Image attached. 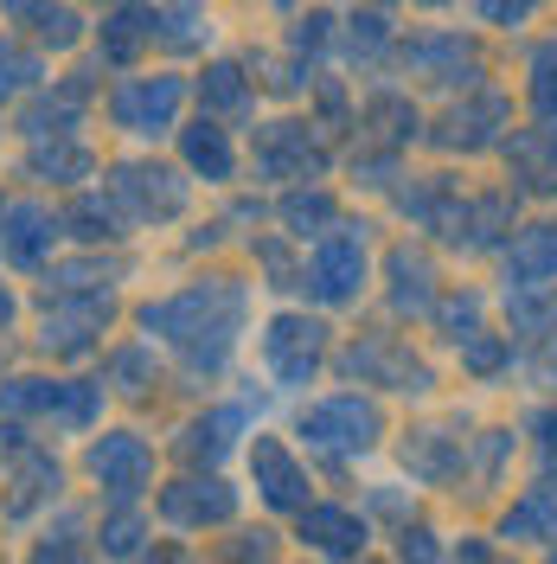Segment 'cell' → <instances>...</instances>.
Returning a JSON list of instances; mask_svg holds the SVG:
<instances>
[{
    "label": "cell",
    "instance_id": "52",
    "mask_svg": "<svg viewBox=\"0 0 557 564\" xmlns=\"http://www.w3.org/2000/svg\"><path fill=\"white\" fill-rule=\"evenodd\" d=\"M417 7H443V0H417Z\"/></svg>",
    "mask_w": 557,
    "mask_h": 564
},
{
    "label": "cell",
    "instance_id": "15",
    "mask_svg": "<svg viewBox=\"0 0 557 564\" xmlns=\"http://www.w3.org/2000/svg\"><path fill=\"white\" fill-rule=\"evenodd\" d=\"M404 65L417 77H429V84H474L481 77V52L461 33H417L404 45Z\"/></svg>",
    "mask_w": 557,
    "mask_h": 564
},
{
    "label": "cell",
    "instance_id": "29",
    "mask_svg": "<svg viewBox=\"0 0 557 564\" xmlns=\"http://www.w3.org/2000/svg\"><path fill=\"white\" fill-rule=\"evenodd\" d=\"M365 129H372L384 148H404V141H417V109L404 104V97H372V104H365Z\"/></svg>",
    "mask_w": 557,
    "mask_h": 564
},
{
    "label": "cell",
    "instance_id": "38",
    "mask_svg": "<svg viewBox=\"0 0 557 564\" xmlns=\"http://www.w3.org/2000/svg\"><path fill=\"white\" fill-rule=\"evenodd\" d=\"M538 7H545V0H474V13H481L488 26H506V33H513V26H532Z\"/></svg>",
    "mask_w": 557,
    "mask_h": 564
},
{
    "label": "cell",
    "instance_id": "24",
    "mask_svg": "<svg viewBox=\"0 0 557 564\" xmlns=\"http://www.w3.org/2000/svg\"><path fill=\"white\" fill-rule=\"evenodd\" d=\"M506 539L532 545V539H557V481H538L520 507L506 513Z\"/></svg>",
    "mask_w": 557,
    "mask_h": 564
},
{
    "label": "cell",
    "instance_id": "19",
    "mask_svg": "<svg viewBox=\"0 0 557 564\" xmlns=\"http://www.w3.org/2000/svg\"><path fill=\"white\" fill-rule=\"evenodd\" d=\"M141 45H154V7L122 0V7L103 20V58H109V65H135Z\"/></svg>",
    "mask_w": 557,
    "mask_h": 564
},
{
    "label": "cell",
    "instance_id": "40",
    "mask_svg": "<svg viewBox=\"0 0 557 564\" xmlns=\"http://www.w3.org/2000/svg\"><path fill=\"white\" fill-rule=\"evenodd\" d=\"M77 26H84V20H77L70 7H45V13H39V45L65 52V45H77Z\"/></svg>",
    "mask_w": 557,
    "mask_h": 564
},
{
    "label": "cell",
    "instance_id": "50",
    "mask_svg": "<svg viewBox=\"0 0 557 564\" xmlns=\"http://www.w3.org/2000/svg\"><path fill=\"white\" fill-rule=\"evenodd\" d=\"M7 321H13V289L0 282V327H7Z\"/></svg>",
    "mask_w": 557,
    "mask_h": 564
},
{
    "label": "cell",
    "instance_id": "20",
    "mask_svg": "<svg viewBox=\"0 0 557 564\" xmlns=\"http://www.w3.org/2000/svg\"><path fill=\"white\" fill-rule=\"evenodd\" d=\"M506 321H513V334H525V340L557 334V282H513L506 289Z\"/></svg>",
    "mask_w": 557,
    "mask_h": 564
},
{
    "label": "cell",
    "instance_id": "31",
    "mask_svg": "<svg viewBox=\"0 0 557 564\" xmlns=\"http://www.w3.org/2000/svg\"><path fill=\"white\" fill-rule=\"evenodd\" d=\"M65 225H77L84 245H109V238H122V231H116V225H122V218H116V199H97V193H84V199L65 212Z\"/></svg>",
    "mask_w": 557,
    "mask_h": 564
},
{
    "label": "cell",
    "instance_id": "48",
    "mask_svg": "<svg viewBox=\"0 0 557 564\" xmlns=\"http://www.w3.org/2000/svg\"><path fill=\"white\" fill-rule=\"evenodd\" d=\"M455 564H493V552L481 545V539H461V552H455Z\"/></svg>",
    "mask_w": 557,
    "mask_h": 564
},
{
    "label": "cell",
    "instance_id": "45",
    "mask_svg": "<svg viewBox=\"0 0 557 564\" xmlns=\"http://www.w3.org/2000/svg\"><path fill=\"white\" fill-rule=\"evenodd\" d=\"M33 564H84V539H45Z\"/></svg>",
    "mask_w": 557,
    "mask_h": 564
},
{
    "label": "cell",
    "instance_id": "43",
    "mask_svg": "<svg viewBox=\"0 0 557 564\" xmlns=\"http://www.w3.org/2000/svg\"><path fill=\"white\" fill-rule=\"evenodd\" d=\"M225 564H270V532H238Z\"/></svg>",
    "mask_w": 557,
    "mask_h": 564
},
{
    "label": "cell",
    "instance_id": "17",
    "mask_svg": "<svg viewBox=\"0 0 557 564\" xmlns=\"http://www.w3.org/2000/svg\"><path fill=\"white\" fill-rule=\"evenodd\" d=\"M384 276H391V308L397 315H429V302H436V263H429V250L397 245L391 263H384Z\"/></svg>",
    "mask_w": 557,
    "mask_h": 564
},
{
    "label": "cell",
    "instance_id": "7",
    "mask_svg": "<svg viewBox=\"0 0 557 564\" xmlns=\"http://www.w3.org/2000/svg\"><path fill=\"white\" fill-rule=\"evenodd\" d=\"M256 174L263 180H314L327 174V141L308 122H263L256 129Z\"/></svg>",
    "mask_w": 557,
    "mask_h": 564
},
{
    "label": "cell",
    "instance_id": "34",
    "mask_svg": "<svg viewBox=\"0 0 557 564\" xmlns=\"http://www.w3.org/2000/svg\"><path fill=\"white\" fill-rule=\"evenodd\" d=\"M404 462L417 468L423 481H443V475L455 468V449H449V436H436V430H423V436H411V443H404Z\"/></svg>",
    "mask_w": 557,
    "mask_h": 564
},
{
    "label": "cell",
    "instance_id": "2",
    "mask_svg": "<svg viewBox=\"0 0 557 564\" xmlns=\"http://www.w3.org/2000/svg\"><path fill=\"white\" fill-rule=\"evenodd\" d=\"M365 276H372V250H365V225H334L314 238V257L302 282L320 308H347L365 295Z\"/></svg>",
    "mask_w": 557,
    "mask_h": 564
},
{
    "label": "cell",
    "instance_id": "18",
    "mask_svg": "<svg viewBox=\"0 0 557 564\" xmlns=\"http://www.w3.org/2000/svg\"><path fill=\"white\" fill-rule=\"evenodd\" d=\"M179 154H186V167L206 174L211 186H225V180L238 174V148H231V135H225L218 122H193V129H179Z\"/></svg>",
    "mask_w": 557,
    "mask_h": 564
},
{
    "label": "cell",
    "instance_id": "35",
    "mask_svg": "<svg viewBox=\"0 0 557 564\" xmlns=\"http://www.w3.org/2000/svg\"><path fill=\"white\" fill-rule=\"evenodd\" d=\"M532 116L557 129V45H545L538 58H532Z\"/></svg>",
    "mask_w": 557,
    "mask_h": 564
},
{
    "label": "cell",
    "instance_id": "1",
    "mask_svg": "<svg viewBox=\"0 0 557 564\" xmlns=\"http://www.w3.org/2000/svg\"><path fill=\"white\" fill-rule=\"evenodd\" d=\"M244 308H250L244 282L206 276V282H193V289H179V295H167V302H148L141 327L154 340L186 352L193 372H218L231 359V347H238V334H244Z\"/></svg>",
    "mask_w": 557,
    "mask_h": 564
},
{
    "label": "cell",
    "instance_id": "28",
    "mask_svg": "<svg viewBox=\"0 0 557 564\" xmlns=\"http://www.w3.org/2000/svg\"><path fill=\"white\" fill-rule=\"evenodd\" d=\"M282 225H288L295 238H308V231L320 238V231L340 225V212H334V199H327L320 186H308V193H288V199H282Z\"/></svg>",
    "mask_w": 557,
    "mask_h": 564
},
{
    "label": "cell",
    "instance_id": "25",
    "mask_svg": "<svg viewBox=\"0 0 557 564\" xmlns=\"http://www.w3.org/2000/svg\"><path fill=\"white\" fill-rule=\"evenodd\" d=\"M26 167H33L39 180H90V167H97V154L84 148V141H33V154H26Z\"/></svg>",
    "mask_w": 557,
    "mask_h": 564
},
{
    "label": "cell",
    "instance_id": "33",
    "mask_svg": "<svg viewBox=\"0 0 557 564\" xmlns=\"http://www.w3.org/2000/svg\"><path fill=\"white\" fill-rule=\"evenodd\" d=\"M39 84V58L26 45H13V39H0V104H13V97H26Z\"/></svg>",
    "mask_w": 557,
    "mask_h": 564
},
{
    "label": "cell",
    "instance_id": "41",
    "mask_svg": "<svg viewBox=\"0 0 557 564\" xmlns=\"http://www.w3.org/2000/svg\"><path fill=\"white\" fill-rule=\"evenodd\" d=\"M474 321H481V295H449V302H443V327H449V340H468Z\"/></svg>",
    "mask_w": 557,
    "mask_h": 564
},
{
    "label": "cell",
    "instance_id": "36",
    "mask_svg": "<svg viewBox=\"0 0 557 564\" xmlns=\"http://www.w3.org/2000/svg\"><path fill=\"white\" fill-rule=\"evenodd\" d=\"M391 45V20L384 13H352L347 20V58H379Z\"/></svg>",
    "mask_w": 557,
    "mask_h": 564
},
{
    "label": "cell",
    "instance_id": "47",
    "mask_svg": "<svg viewBox=\"0 0 557 564\" xmlns=\"http://www.w3.org/2000/svg\"><path fill=\"white\" fill-rule=\"evenodd\" d=\"M45 7H52V0H0L7 20H33V13H45Z\"/></svg>",
    "mask_w": 557,
    "mask_h": 564
},
{
    "label": "cell",
    "instance_id": "10",
    "mask_svg": "<svg viewBox=\"0 0 557 564\" xmlns=\"http://www.w3.org/2000/svg\"><path fill=\"white\" fill-rule=\"evenodd\" d=\"M347 372L365 386H391V391H429V366L404 347L397 334H372L347 352Z\"/></svg>",
    "mask_w": 557,
    "mask_h": 564
},
{
    "label": "cell",
    "instance_id": "4",
    "mask_svg": "<svg viewBox=\"0 0 557 564\" xmlns=\"http://www.w3.org/2000/svg\"><path fill=\"white\" fill-rule=\"evenodd\" d=\"M379 404L372 398H359V391H340V398H320L308 417H302V436H308L314 449H327V456H365L372 443H379Z\"/></svg>",
    "mask_w": 557,
    "mask_h": 564
},
{
    "label": "cell",
    "instance_id": "37",
    "mask_svg": "<svg viewBox=\"0 0 557 564\" xmlns=\"http://www.w3.org/2000/svg\"><path fill=\"white\" fill-rule=\"evenodd\" d=\"M506 359H513V347H506L500 334H468V340H461V366H468V372H500Z\"/></svg>",
    "mask_w": 557,
    "mask_h": 564
},
{
    "label": "cell",
    "instance_id": "5",
    "mask_svg": "<svg viewBox=\"0 0 557 564\" xmlns=\"http://www.w3.org/2000/svg\"><path fill=\"white\" fill-rule=\"evenodd\" d=\"M109 199L141 225H167V218L186 212V180L174 167H161V161H122L116 180H109Z\"/></svg>",
    "mask_w": 557,
    "mask_h": 564
},
{
    "label": "cell",
    "instance_id": "9",
    "mask_svg": "<svg viewBox=\"0 0 557 564\" xmlns=\"http://www.w3.org/2000/svg\"><path fill=\"white\" fill-rule=\"evenodd\" d=\"M513 122V104L500 97V90H474L468 104H455L443 122H436V148H449V154H481L500 141V129Z\"/></svg>",
    "mask_w": 557,
    "mask_h": 564
},
{
    "label": "cell",
    "instance_id": "26",
    "mask_svg": "<svg viewBox=\"0 0 557 564\" xmlns=\"http://www.w3.org/2000/svg\"><path fill=\"white\" fill-rule=\"evenodd\" d=\"M52 494H58V462L26 449V456H20V481L7 494V513H33L39 500H52Z\"/></svg>",
    "mask_w": 557,
    "mask_h": 564
},
{
    "label": "cell",
    "instance_id": "6",
    "mask_svg": "<svg viewBox=\"0 0 557 564\" xmlns=\"http://www.w3.org/2000/svg\"><path fill=\"white\" fill-rule=\"evenodd\" d=\"M327 359V327L314 315H276L263 327V366L276 372V386H308Z\"/></svg>",
    "mask_w": 557,
    "mask_h": 564
},
{
    "label": "cell",
    "instance_id": "30",
    "mask_svg": "<svg viewBox=\"0 0 557 564\" xmlns=\"http://www.w3.org/2000/svg\"><path fill=\"white\" fill-rule=\"evenodd\" d=\"M199 104L218 109V116H238V109H250V84L238 65H206V77H199Z\"/></svg>",
    "mask_w": 557,
    "mask_h": 564
},
{
    "label": "cell",
    "instance_id": "3",
    "mask_svg": "<svg viewBox=\"0 0 557 564\" xmlns=\"http://www.w3.org/2000/svg\"><path fill=\"white\" fill-rule=\"evenodd\" d=\"M179 104H186V77L179 70L122 77L109 90V122L122 135H167V129H179Z\"/></svg>",
    "mask_w": 557,
    "mask_h": 564
},
{
    "label": "cell",
    "instance_id": "49",
    "mask_svg": "<svg viewBox=\"0 0 557 564\" xmlns=\"http://www.w3.org/2000/svg\"><path fill=\"white\" fill-rule=\"evenodd\" d=\"M538 430H545V462H557V417H538Z\"/></svg>",
    "mask_w": 557,
    "mask_h": 564
},
{
    "label": "cell",
    "instance_id": "22",
    "mask_svg": "<svg viewBox=\"0 0 557 564\" xmlns=\"http://www.w3.org/2000/svg\"><path fill=\"white\" fill-rule=\"evenodd\" d=\"M154 39L167 52H199V45H211V13L199 0H167V7H154Z\"/></svg>",
    "mask_w": 557,
    "mask_h": 564
},
{
    "label": "cell",
    "instance_id": "21",
    "mask_svg": "<svg viewBox=\"0 0 557 564\" xmlns=\"http://www.w3.org/2000/svg\"><path fill=\"white\" fill-rule=\"evenodd\" d=\"M513 218H520V199L513 193H488V199H468V212H461V238L455 245L468 250H493L506 231H513Z\"/></svg>",
    "mask_w": 557,
    "mask_h": 564
},
{
    "label": "cell",
    "instance_id": "14",
    "mask_svg": "<svg viewBox=\"0 0 557 564\" xmlns=\"http://www.w3.org/2000/svg\"><path fill=\"white\" fill-rule=\"evenodd\" d=\"M0 250H7V263H20V270H39L52 245H58V225L65 218H52V212L39 206V199H13V206H0Z\"/></svg>",
    "mask_w": 557,
    "mask_h": 564
},
{
    "label": "cell",
    "instance_id": "51",
    "mask_svg": "<svg viewBox=\"0 0 557 564\" xmlns=\"http://www.w3.org/2000/svg\"><path fill=\"white\" fill-rule=\"evenodd\" d=\"M154 564H186V558H179V552H161V558H154Z\"/></svg>",
    "mask_w": 557,
    "mask_h": 564
},
{
    "label": "cell",
    "instance_id": "44",
    "mask_svg": "<svg viewBox=\"0 0 557 564\" xmlns=\"http://www.w3.org/2000/svg\"><path fill=\"white\" fill-rule=\"evenodd\" d=\"M397 558H404V564H443V552H436V532H411V527H404V545H397Z\"/></svg>",
    "mask_w": 557,
    "mask_h": 564
},
{
    "label": "cell",
    "instance_id": "32",
    "mask_svg": "<svg viewBox=\"0 0 557 564\" xmlns=\"http://www.w3.org/2000/svg\"><path fill=\"white\" fill-rule=\"evenodd\" d=\"M238 423H244L238 411H211L206 423H193V430H186V443H179V449H186L193 462H199V456L218 462L225 449H231V430H238Z\"/></svg>",
    "mask_w": 557,
    "mask_h": 564
},
{
    "label": "cell",
    "instance_id": "27",
    "mask_svg": "<svg viewBox=\"0 0 557 564\" xmlns=\"http://www.w3.org/2000/svg\"><path fill=\"white\" fill-rule=\"evenodd\" d=\"M58 391H65V379H7L0 386V411L7 417H52Z\"/></svg>",
    "mask_w": 557,
    "mask_h": 564
},
{
    "label": "cell",
    "instance_id": "16",
    "mask_svg": "<svg viewBox=\"0 0 557 564\" xmlns=\"http://www.w3.org/2000/svg\"><path fill=\"white\" fill-rule=\"evenodd\" d=\"M302 539L327 558H365V520L352 507H302Z\"/></svg>",
    "mask_w": 557,
    "mask_h": 564
},
{
    "label": "cell",
    "instance_id": "53",
    "mask_svg": "<svg viewBox=\"0 0 557 564\" xmlns=\"http://www.w3.org/2000/svg\"><path fill=\"white\" fill-rule=\"evenodd\" d=\"M545 564H557V552H551V558H545Z\"/></svg>",
    "mask_w": 557,
    "mask_h": 564
},
{
    "label": "cell",
    "instance_id": "23",
    "mask_svg": "<svg viewBox=\"0 0 557 564\" xmlns=\"http://www.w3.org/2000/svg\"><path fill=\"white\" fill-rule=\"evenodd\" d=\"M551 276H557V225H532V231H520V245L506 250V289Z\"/></svg>",
    "mask_w": 557,
    "mask_h": 564
},
{
    "label": "cell",
    "instance_id": "11",
    "mask_svg": "<svg viewBox=\"0 0 557 564\" xmlns=\"http://www.w3.org/2000/svg\"><path fill=\"white\" fill-rule=\"evenodd\" d=\"M103 327H109V295H65L39 327V347L58 352V359H77V352H90L103 340Z\"/></svg>",
    "mask_w": 557,
    "mask_h": 564
},
{
    "label": "cell",
    "instance_id": "12",
    "mask_svg": "<svg viewBox=\"0 0 557 564\" xmlns=\"http://www.w3.org/2000/svg\"><path fill=\"white\" fill-rule=\"evenodd\" d=\"M250 475H256V494L276 507V513H302L308 507V468L288 456V443L282 436H256L250 443Z\"/></svg>",
    "mask_w": 557,
    "mask_h": 564
},
{
    "label": "cell",
    "instance_id": "39",
    "mask_svg": "<svg viewBox=\"0 0 557 564\" xmlns=\"http://www.w3.org/2000/svg\"><path fill=\"white\" fill-rule=\"evenodd\" d=\"M103 552H109V558H135V552H141V520L129 513V507L103 520Z\"/></svg>",
    "mask_w": 557,
    "mask_h": 564
},
{
    "label": "cell",
    "instance_id": "42",
    "mask_svg": "<svg viewBox=\"0 0 557 564\" xmlns=\"http://www.w3.org/2000/svg\"><path fill=\"white\" fill-rule=\"evenodd\" d=\"M327 26H334L327 13H302V20H295V33H288V45L308 58V52H320V45H327Z\"/></svg>",
    "mask_w": 557,
    "mask_h": 564
},
{
    "label": "cell",
    "instance_id": "8",
    "mask_svg": "<svg viewBox=\"0 0 557 564\" xmlns=\"http://www.w3.org/2000/svg\"><path fill=\"white\" fill-rule=\"evenodd\" d=\"M90 481L109 494V500H135L148 481H154V449L141 443L135 430H103L90 443Z\"/></svg>",
    "mask_w": 557,
    "mask_h": 564
},
{
    "label": "cell",
    "instance_id": "13",
    "mask_svg": "<svg viewBox=\"0 0 557 564\" xmlns=\"http://www.w3.org/2000/svg\"><path fill=\"white\" fill-rule=\"evenodd\" d=\"M161 513H167V527H179V532L231 527V513H238V494L225 488L218 475H186V481H174V488L161 494Z\"/></svg>",
    "mask_w": 557,
    "mask_h": 564
},
{
    "label": "cell",
    "instance_id": "46",
    "mask_svg": "<svg viewBox=\"0 0 557 564\" xmlns=\"http://www.w3.org/2000/svg\"><path fill=\"white\" fill-rule=\"evenodd\" d=\"M141 366H148V359H141V347L116 352V379H122V391H148V386H141V379H148V372H141Z\"/></svg>",
    "mask_w": 557,
    "mask_h": 564
}]
</instances>
